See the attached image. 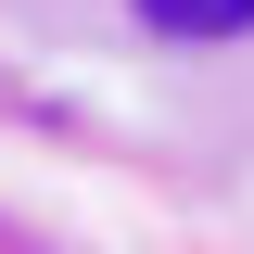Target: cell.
<instances>
[{
    "label": "cell",
    "mask_w": 254,
    "mask_h": 254,
    "mask_svg": "<svg viewBox=\"0 0 254 254\" xmlns=\"http://www.w3.org/2000/svg\"><path fill=\"white\" fill-rule=\"evenodd\" d=\"M153 13V38H242L254 26V0H140Z\"/></svg>",
    "instance_id": "obj_1"
}]
</instances>
